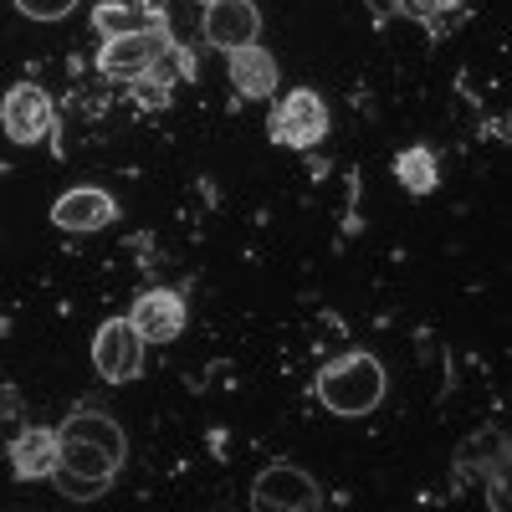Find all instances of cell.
<instances>
[{
  "label": "cell",
  "mask_w": 512,
  "mask_h": 512,
  "mask_svg": "<svg viewBox=\"0 0 512 512\" xmlns=\"http://www.w3.org/2000/svg\"><path fill=\"white\" fill-rule=\"evenodd\" d=\"M123 461H128L123 425L98 405H77L57 425V472L47 482H57L67 502H98L123 472Z\"/></svg>",
  "instance_id": "cell-1"
},
{
  "label": "cell",
  "mask_w": 512,
  "mask_h": 512,
  "mask_svg": "<svg viewBox=\"0 0 512 512\" xmlns=\"http://www.w3.org/2000/svg\"><path fill=\"white\" fill-rule=\"evenodd\" d=\"M313 390H318V405L328 415H344V420H359L369 410H379L384 400V364L364 349L344 354V359H333L318 379H313Z\"/></svg>",
  "instance_id": "cell-2"
},
{
  "label": "cell",
  "mask_w": 512,
  "mask_h": 512,
  "mask_svg": "<svg viewBox=\"0 0 512 512\" xmlns=\"http://www.w3.org/2000/svg\"><path fill=\"white\" fill-rule=\"evenodd\" d=\"M180 47L169 31H128V36H108L98 52V72L113 82H144L159 62H169Z\"/></svg>",
  "instance_id": "cell-3"
},
{
  "label": "cell",
  "mask_w": 512,
  "mask_h": 512,
  "mask_svg": "<svg viewBox=\"0 0 512 512\" xmlns=\"http://www.w3.org/2000/svg\"><path fill=\"white\" fill-rule=\"evenodd\" d=\"M267 134H272V144H282V149H318V144L328 139V103H323L313 88H292V93L272 108Z\"/></svg>",
  "instance_id": "cell-4"
},
{
  "label": "cell",
  "mask_w": 512,
  "mask_h": 512,
  "mask_svg": "<svg viewBox=\"0 0 512 512\" xmlns=\"http://www.w3.org/2000/svg\"><path fill=\"white\" fill-rule=\"evenodd\" d=\"M318 507H323V487L292 461L267 466L251 482V512H318Z\"/></svg>",
  "instance_id": "cell-5"
},
{
  "label": "cell",
  "mask_w": 512,
  "mask_h": 512,
  "mask_svg": "<svg viewBox=\"0 0 512 512\" xmlns=\"http://www.w3.org/2000/svg\"><path fill=\"white\" fill-rule=\"evenodd\" d=\"M57 128V108H52V93L36 88V82H16L0 103V134L11 144H47Z\"/></svg>",
  "instance_id": "cell-6"
},
{
  "label": "cell",
  "mask_w": 512,
  "mask_h": 512,
  "mask_svg": "<svg viewBox=\"0 0 512 512\" xmlns=\"http://www.w3.org/2000/svg\"><path fill=\"white\" fill-rule=\"evenodd\" d=\"M93 369H98L108 384L139 379V369H144V338L134 333V323H128V318H108V323L93 333Z\"/></svg>",
  "instance_id": "cell-7"
},
{
  "label": "cell",
  "mask_w": 512,
  "mask_h": 512,
  "mask_svg": "<svg viewBox=\"0 0 512 512\" xmlns=\"http://www.w3.org/2000/svg\"><path fill=\"white\" fill-rule=\"evenodd\" d=\"M128 323L144 344H175L185 333V297L169 292V287H149L134 297V308H128Z\"/></svg>",
  "instance_id": "cell-8"
},
{
  "label": "cell",
  "mask_w": 512,
  "mask_h": 512,
  "mask_svg": "<svg viewBox=\"0 0 512 512\" xmlns=\"http://www.w3.org/2000/svg\"><path fill=\"white\" fill-rule=\"evenodd\" d=\"M205 41L216 52H236V47H256V36H262V11L251 6V0H216V6H205Z\"/></svg>",
  "instance_id": "cell-9"
},
{
  "label": "cell",
  "mask_w": 512,
  "mask_h": 512,
  "mask_svg": "<svg viewBox=\"0 0 512 512\" xmlns=\"http://www.w3.org/2000/svg\"><path fill=\"white\" fill-rule=\"evenodd\" d=\"M6 456H11V477L16 482H47L57 472V431H47V425H26V431L11 436Z\"/></svg>",
  "instance_id": "cell-10"
},
{
  "label": "cell",
  "mask_w": 512,
  "mask_h": 512,
  "mask_svg": "<svg viewBox=\"0 0 512 512\" xmlns=\"http://www.w3.org/2000/svg\"><path fill=\"white\" fill-rule=\"evenodd\" d=\"M113 216H118V200L108 195V190H93V185H77V190H67L57 205H52V221L62 226V231H103V226H113Z\"/></svg>",
  "instance_id": "cell-11"
},
{
  "label": "cell",
  "mask_w": 512,
  "mask_h": 512,
  "mask_svg": "<svg viewBox=\"0 0 512 512\" xmlns=\"http://www.w3.org/2000/svg\"><path fill=\"white\" fill-rule=\"evenodd\" d=\"M226 72H231V88L246 98V103H262L277 93V57L262 52V47H236L226 52Z\"/></svg>",
  "instance_id": "cell-12"
},
{
  "label": "cell",
  "mask_w": 512,
  "mask_h": 512,
  "mask_svg": "<svg viewBox=\"0 0 512 512\" xmlns=\"http://www.w3.org/2000/svg\"><path fill=\"white\" fill-rule=\"evenodd\" d=\"M93 26L108 36H128V31H169V16L154 6H123V0H103V6L93 11Z\"/></svg>",
  "instance_id": "cell-13"
},
{
  "label": "cell",
  "mask_w": 512,
  "mask_h": 512,
  "mask_svg": "<svg viewBox=\"0 0 512 512\" xmlns=\"http://www.w3.org/2000/svg\"><path fill=\"white\" fill-rule=\"evenodd\" d=\"M395 180H400V190H410V195H431V190L441 185V159H436V149H425V144L400 149V154H395Z\"/></svg>",
  "instance_id": "cell-14"
},
{
  "label": "cell",
  "mask_w": 512,
  "mask_h": 512,
  "mask_svg": "<svg viewBox=\"0 0 512 512\" xmlns=\"http://www.w3.org/2000/svg\"><path fill=\"white\" fill-rule=\"evenodd\" d=\"M11 6H16L26 21H62V16H72L77 0H11Z\"/></svg>",
  "instance_id": "cell-15"
},
{
  "label": "cell",
  "mask_w": 512,
  "mask_h": 512,
  "mask_svg": "<svg viewBox=\"0 0 512 512\" xmlns=\"http://www.w3.org/2000/svg\"><path fill=\"white\" fill-rule=\"evenodd\" d=\"M461 0H400V16H410V21H441L446 11H456Z\"/></svg>",
  "instance_id": "cell-16"
},
{
  "label": "cell",
  "mask_w": 512,
  "mask_h": 512,
  "mask_svg": "<svg viewBox=\"0 0 512 512\" xmlns=\"http://www.w3.org/2000/svg\"><path fill=\"white\" fill-rule=\"evenodd\" d=\"M200 6H216V0H200Z\"/></svg>",
  "instance_id": "cell-17"
}]
</instances>
